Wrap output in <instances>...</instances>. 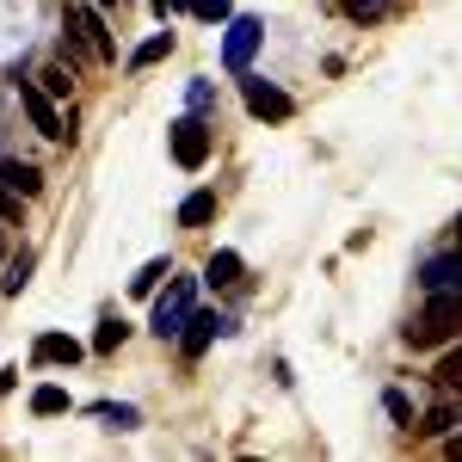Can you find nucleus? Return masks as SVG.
Returning <instances> with one entry per match:
<instances>
[{
	"instance_id": "26",
	"label": "nucleus",
	"mask_w": 462,
	"mask_h": 462,
	"mask_svg": "<svg viewBox=\"0 0 462 462\" xmlns=\"http://www.w3.org/2000/svg\"><path fill=\"white\" fill-rule=\"evenodd\" d=\"M106 420L124 431V426H136V407H106Z\"/></svg>"
},
{
	"instance_id": "25",
	"label": "nucleus",
	"mask_w": 462,
	"mask_h": 462,
	"mask_svg": "<svg viewBox=\"0 0 462 462\" xmlns=\"http://www.w3.org/2000/svg\"><path fill=\"white\" fill-rule=\"evenodd\" d=\"M19 204H25V198H19V191H6V185H0V222H6V228H13V222H19Z\"/></svg>"
},
{
	"instance_id": "24",
	"label": "nucleus",
	"mask_w": 462,
	"mask_h": 462,
	"mask_svg": "<svg viewBox=\"0 0 462 462\" xmlns=\"http://www.w3.org/2000/svg\"><path fill=\"white\" fill-rule=\"evenodd\" d=\"M191 13H198V19H216V25H222V19H235V0H191Z\"/></svg>"
},
{
	"instance_id": "7",
	"label": "nucleus",
	"mask_w": 462,
	"mask_h": 462,
	"mask_svg": "<svg viewBox=\"0 0 462 462\" xmlns=\"http://www.w3.org/2000/svg\"><path fill=\"white\" fill-rule=\"evenodd\" d=\"M241 93H247V111H253V117H265V124L296 117V99H290L284 87H272V80H241Z\"/></svg>"
},
{
	"instance_id": "1",
	"label": "nucleus",
	"mask_w": 462,
	"mask_h": 462,
	"mask_svg": "<svg viewBox=\"0 0 462 462\" xmlns=\"http://www.w3.org/2000/svg\"><path fill=\"white\" fill-rule=\"evenodd\" d=\"M444 339H462V290H431L426 309L407 327V346H444Z\"/></svg>"
},
{
	"instance_id": "5",
	"label": "nucleus",
	"mask_w": 462,
	"mask_h": 462,
	"mask_svg": "<svg viewBox=\"0 0 462 462\" xmlns=\"http://www.w3.org/2000/svg\"><path fill=\"white\" fill-rule=\"evenodd\" d=\"M259 37H265V25H259L253 13H235V19H228V43H222V62H228L235 74H247L253 50H259Z\"/></svg>"
},
{
	"instance_id": "4",
	"label": "nucleus",
	"mask_w": 462,
	"mask_h": 462,
	"mask_svg": "<svg viewBox=\"0 0 462 462\" xmlns=\"http://www.w3.org/2000/svg\"><path fill=\"white\" fill-rule=\"evenodd\" d=\"M167 143H173V161L185 173H198L204 161H210V124H198V117H179L173 130H167Z\"/></svg>"
},
{
	"instance_id": "11",
	"label": "nucleus",
	"mask_w": 462,
	"mask_h": 462,
	"mask_svg": "<svg viewBox=\"0 0 462 462\" xmlns=\"http://www.w3.org/2000/svg\"><path fill=\"white\" fill-rule=\"evenodd\" d=\"M0 185L19 191V198H37L43 191V173H37L32 161H0Z\"/></svg>"
},
{
	"instance_id": "13",
	"label": "nucleus",
	"mask_w": 462,
	"mask_h": 462,
	"mask_svg": "<svg viewBox=\"0 0 462 462\" xmlns=\"http://www.w3.org/2000/svg\"><path fill=\"white\" fill-rule=\"evenodd\" d=\"M210 216H216V191H191V198L179 204V222H185V228H204Z\"/></svg>"
},
{
	"instance_id": "30",
	"label": "nucleus",
	"mask_w": 462,
	"mask_h": 462,
	"mask_svg": "<svg viewBox=\"0 0 462 462\" xmlns=\"http://www.w3.org/2000/svg\"><path fill=\"white\" fill-rule=\"evenodd\" d=\"M93 6H117V0H93Z\"/></svg>"
},
{
	"instance_id": "18",
	"label": "nucleus",
	"mask_w": 462,
	"mask_h": 462,
	"mask_svg": "<svg viewBox=\"0 0 462 462\" xmlns=\"http://www.w3.org/2000/svg\"><path fill=\"white\" fill-rule=\"evenodd\" d=\"M457 420H462V407H457V401H444V407H431V413H426V426H420V431H426V438H450Z\"/></svg>"
},
{
	"instance_id": "23",
	"label": "nucleus",
	"mask_w": 462,
	"mask_h": 462,
	"mask_svg": "<svg viewBox=\"0 0 462 462\" xmlns=\"http://www.w3.org/2000/svg\"><path fill=\"white\" fill-rule=\"evenodd\" d=\"M383 407H389V420H394V426H407V431H413V407H407V394H401V389L383 394Z\"/></svg>"
},
{
	"instance_id": "16",
	"label": "nucleus",
	"mask_w": 462,
	"mask_h": 462,
	"mask_svg": "<svg viewBox=\"0 0 462 462\" xmlns=\"http://www.w3.org/2000/svg\"><path fill=\"white\" fill-rule=\"evenodd\" d=\"M167 50H173V32H154L148 43H136V56H130V69H154V62H161Z\"/></svg>"
},
{
	"instance_id": "22",
	"label": "nucleus",
	"mask_w": 462,
	"mask_h": 462,
	"mask_svg": "<svg viewBox=\"0 0 462 462\" xmlns=\"http://www.w3.org/2000/svg\"><path fill=\"white\" fill-rule=\"evenodd\" d=\"M339 6H346V19H357V25H364V19H383V13H389V0H339Z\"/></svg>"
},
{
	"instance_id": "12",
	"label": "nucleus",
	"mask_w": 462,
	"mask_h": 462,
	"mask_svg": "<svg viewBox=\"0 0 462 462\" xmlns=\"http://www.w3.org/2000/svg\"><path fill=\"white\" fill-rule=\"evenodd\" d=\"M32 357L37 364H74V357H80V339H69V333H37Z\"/></svg>"
},
{
	"instance_id": "27",
	"label": "nucleus",
	"mask_w": 462,
	"mask_h": 462,
	"mask_svg": "<svg viewBox=\"0 0 462 462\" xmlns=\"http://www.w3.org/2000/svg\"><path fill=\"white\" fill-rule=\"evenodd\" d=\"M444 450H450V457H457V462H462V431H457V438H450V444H444Z\"/></svg>"
},
{
	"instance_id": "6",
	"label": "nucleus",
	"mask_w": 462,
	"mask_h": 462,
	"mask_svg": "<svg viewBox=\"0 0 462 462\" xmlns=\"http://www.w3.org/2000/svg\"><path fill=\"white\" fill-rule=\"evenodd\" d=\"M191 302H198V284H191V278H173V284H167V296L154 302V333H161V339H167V333H179V327H185V315H191Z\"/></svg>"
},
{
	"instance_id": "8",
	"label": "nucleus",
	"mask_w": 462,
	"mask_h": 462,
	"mask_svg": "<svg viewBox=\"0 0 462 462\" xmlns=\"http://www.w3.org/2000/svg\"><path fill=\"white\" fill-rule=\"evenodd\" d=\"M228 327H235V320H222V315H198V309H191V315H185V357H204V346H210L216 333H228Z\"/></svg>"
},
{
	"instance_id": "3",
	"label": "nucleus",
	"mask_w": 462,
	"mask_h": 462,
	"mask_svg": "<svg viewBox=\"0 0 462 462\" xmlns=\"http://www.w3.org/2000/svg\"><path fill=\"white\" fill-rule=\"evenodd\" d=\"M19 106H25V117H32L37 136H50V143H69L74 136L69 124H62V111H56V99H50L37 80H19Z\"/></svg>"
},
{
	"instance_id": "15",
	"label": "nucleus",
	"mask_w": 462,
	"mask_h": 462,
	"mask_svg": "<svg viewBox=\"0 0 462 462\" xmlns=\"http://www.w3.org/2000/svg\"><path fill=\"white\" fill-rule=\"evenodd\" d=\"M32 413H37V420H56V413H69V389H56V383H43V389L32 394Z\"/></svg>"
},
{
	"instance_id": "29",
	"label": "nucleus",
	"mask_w": 462,
	"mask_h": 462,
	"mask_svg": "<svg viewBox=\"0 0 462 462\" xmlns=\"http://www.w3.org/2000/svg\"><path fill=\"white\" fill-rule=\"evenodd\" d=\"M457 247H462V216H457Z\"/></svg>"
},
{
	"instance_id": "10",
	"label": "nucleus",
	"mask_w": 462,
	"mask_h": 462,
	"mask_svg": "<svg viewBox=\"0 0 462 462\" xmlns=\"http://www.w3.org/2000/svg\"><path fill=\"white\" fill-rule=\"evenodd\" d=\"M420 284H426V290H462V247L444 253V259H426Z\"/></svg>"
},
{
	"instance_id": "14",
	"label": "nucleus",
	"mask_w": 462,
	"mask_h": 462,
	"mask_svg": "<svg viewBox=\"0 0 462 462\" xmlns=\"http://www.w3.org/2000/svg\"><path fill=\"white\" fill-rule=\"evenodd\" d=\"M431 383H438L444 394H462V346H457V352H444V357H438V370H431Z\"/></svg>"
},
{
	"instance_id": "21",
	"label": "nucleus",
	"mask_w": 462,
	"mask_h": 462,
	"mask_svg": "<svg viewBox=\"0 0 462 462\" xmlns=\"http://www.w3.org/2000/svg\"><path fill=\"white\" fill-rule=\"evenodd\" d=\"M37 87H43L50 99H69V93H74V74H62V69H56V62H50V69L37 74Z\"/></svg>"
},
{
	"instance_id": "9",
	"label": "nucleus",
	"mask_w": 462,
	"mask_h": 462,
	"mask_svg": "<svg viewBox=\"0 0 462 462\" xmlns=\"http://www.w3.org/2000/svg\"><path fill=\"white\" fill-rule=\"evenodd\" d=\"M241 272H247V265H241V253H235V247H222V253L204 259V284H210V290H235V284H241Z\"/></svg>"
},
{
	"instance_id": "19",
	"label": "nucleus",
	"mask_w": 462,
	"mask_h": 462,
	"mask_svg": "<svg viewBox=\"0 0 462 462\" xmlns=\"http://www.w3.org/2000/svg\"><path fill=\"white\" fill-rule=\"evenodd\" d=\"M32 265H37L32 253H19V259H13V265H6V278H0V290H6V296H19V290L32 284Z\"/></svg>"
},
{
	"instance_id": "20",
	"label": "nucleus",
	"mask_w": 462,
	"mask_h": 462,
	"mask_svg": "<svg viewBox=\"0 0 462 462\" xmlns=\"http://www.w3.org/2000/svg\"><path fill=\"white\" fill-rule=\"evenodd\" d=\"M161 278H167V259H148L143 272L130 278V290H136V296H154V290H161Z\"/></svg>"
},
{
	"instance_id": "17",
	"label": "nucleus",
	"mask_w": 462,
	"mask_h": 462,
	"mask_svg": "<svg viewBox=\"0 0 462 462\" xmlns=\"http://www.w3.org/2000/svg\"><path fill=\"white\" fill-rule=\"evenodd\" d=\"M124 339H130V327H124V320H117V315H106V320H99V333H93V352L106 357V352H117Z\"/></svg>"
},
{
	"instance_id": "2",
	"label": "nucleus",
	"mask_w": 462,
	"mask_h": 462,
	"mask_svg": "<svg viewBox=\"0 0 462 462\" xmlns=\"http://www.w3.org/2000/svg\"><path fill=\"white\" fill-rule=\"evenodd\" d=\"M69 43H80L93 62H111V56H117V43H111V32H106V13H99V6H80V0L69 6Z\"/></svg>"
},
{
	"instance_id": "31",
	"label": "nucleus",
	"mask_w": 462,
	"mask_h": 462,
	"mask_svg": "<svg viewBox=\"0 0 462 462\" xmlns=\"http://www.w3.org/2000/svg\"><path fill=\"white\" fill-rule=\"evenodd\" d=\"M0 228H6V222H0Z\"/></svg>"
},
{
	"instance_id": "28",
	"label": "nucleus",
	"mask_w": 462,
	"mask_h": 462,
	"mask_svg": "<svg viewBox=\"0 0 462 462\" xmlns=\"http://www.w3.org/2000/svg\"><path fill=\"white\" fill-rule=\"evenodd\" d=\"M13 376H19V370H0V394H6V389H13Z\"/></svg>"
}]
</instances>
